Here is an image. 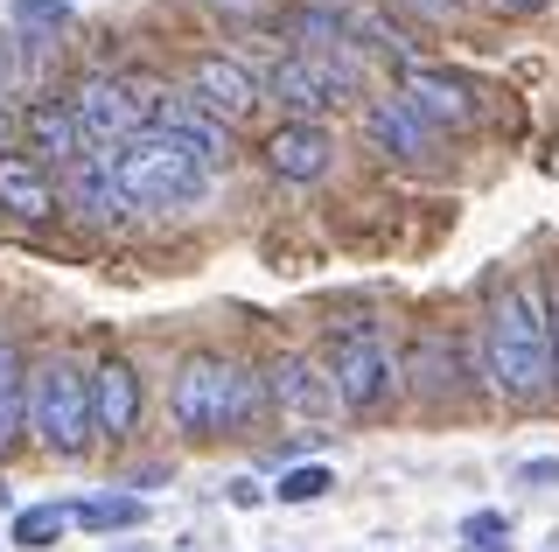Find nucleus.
<instances>
[{
  "instance_id": "obj_20",
  "label": "nucleus",
  "mask_w": 559,
  "mask_h": 552,
  "mask_svg": "<svg viewBox=\"0 0 559 552\" xmlns=\"http://www.w3.org/2000/svg\"><path fill=\"white\" fill-rule=\"evenodd\" d=\"M406 377H413L419 399H441V392H454V343L441 329H419L413 357H406Z\"/></svg>"
},
{
  "instance_id": "obj_22",
  "label": "nucleus",
  "mask_w": 559,
  "mask_h": 552,
  "mask_svg": "<svg viewBox=\"0 0 559 552\" xmlns=\"http://www.w3.org/2000/svg\"><path fill=\"white\" fill-rule=\"evenodd\" d=\"M70 517L84 531H133V525H147V504L140 496H84V504H70Z\"/></svg>"
},
{
  "instance_id": "obj_4",
  "label": "nucleus",
  "mask_w": 559,
  "mask_h": 552,
  "mask_svg": "<svg viewBox=\"0 0 559 552\" xmlns=\"http://www.w3.org/2000/svg\"><path fill=\"white\" fill-rule=\"evenodd\" d=\"M28 434L49 447V455L78 461L92 455L98 427H92V377H84L70 357H49L43 371L28 377Z\"/></svg>"
},
{
  "instance_id": "obj_23",
  "label": "nucleus",
  "mask_w": 559,
  "mask_h": 552,
  "mask_svg": "<svg viewBox=\"0 0 559 552\" xmlns=\"http://www.w3.org/2000/svg\"><path fill=\"white\" fill-rule=\"evenodd\" d=\"M336 490V476L322 469V461H308V469H280V504H314V496H329Z\"/></svg>"
},
{
  "instance_id": "obj_14",
  "label": "nucleus",
  "mask_w": 559,
  "mask_h": 552,
  "mask_svg": "<svg viewBox=\"0 0 559 552\" xmlns=\"http://www.w3.org/2000/svg\"><path fill=\"white\" fill-rule=\"evenodd\" d=\"M266 392L280 412H294V420H329L336 412V385H329V371H314L308 357H280L266 371Z\"/></svg>"
},
{
  "instance_id": "obj_2",
  "label": "nucleus",
  "mask_w": 559,
  "mask_h": 552,
  "mask_svg": "<svg viewBox=\"0 0 559 552\" xmlns=\"http://www.w3.org/2000/svg\"><path fill=\"white\" fill-rule=\"evenodd\" d=\"M168 412L182 434L197 441H217V434H238L252 420V371L238 357H217V350H197L168 385Z\"/></svg>"
},
{
  "instance_id": "obj_6",
  "label": "nucleus",
  "mask_w": 559,
  "mask_h": 552,
  "mask_svg": "<svg viewBox=\"0 0 559 552\" xmlns=\"http://www.w3.org/2000/svg\"><path fill=\"white\" fill-rule=\"evenodd\" d=\"M70 112H78V127H84V147H127V141L147 133L154 92L127 71H92L78 84V98H70Z\"/></svg>"
},
{
  "instance_id": "obj_15",
  "label": "nucleus",
  "mask_w": 559,
  "mask_h": 552,
  "mask_svg": "<svg viewBox=\"0 0 559 552\" xmlns=\"http://www.w3.org/2000/svg\"><path fill=\"white\" fill-rule=\"evenodd\" d=\"M399 98H406L427 127H468V119H476V92H468L454 71H406Z\"/></svg>"
},
{
  "instance_id": "obj_11",
  "label": "nucleus",
  "mask_w": 559,
  "mask_h": 552,
  "mask_svg": "<svg viewBox=\"0 0 559 552\" xmlns=\"http://www.w3.org/2000/svg\"><path fill=\"white\" fill-rule=\"evenodd\" d=\"M92 427L105 441H127L140 427V377H133L127 357H105L92 371Z\"/></svg>"
},
{
  "instance_id": "obj_26",
  "label": "nucleus",
  "mask_w": 559,
  "mask_h": 552,
  "mask_svg": "<svg viewBox=\"0 0 559 552\" xmlns=\"http://www.w3.org/2000/svg\"><path fill=\"white\" fill-rule=\"evenodd\" d=\"M224 496H231L238 511H259V504H266V490H259L252 476H231V482H224Z\"/></svg>"
},
{
  "instance_id": "obj_7",
  "label": "nucleus",
  "mask_w": 559,
  "mask_h": 552,
  "mask_svg": "<svg viewBox=\"0 0 559 552\" xmlns=\"http://www.w3.org/2000/svg\"><path fill=\"white\" fill-rule=\"evenodd\" d=\"M259 92H266L280 112L314 119V112H336L343 98H357V63L336 57V49H329V57H294V49H287V57L266 71Z\"/></svg>"
},
{
  "instance_id": "obj_5",
  "label": "nucleus",
  "mask_w": 559,
  "mask_h": 552,
  "mask_svg": "<svg viewBox=\"0 0 559 552\" xmlns=\"http://www.w3.org/2000/svg\"><path fill=\"white\" fill-rule=\"evenodd\" d=\"M406 377V357L392 350V336L378 322H343L329 336V385H336L343 412H378Z\"/></svg>"
},
{
  "instance_id": "obj_31",
  "label": "nucleus",
  "mask_w": 559,
  "mask_h": 552,
  "mask_svg": "<svg viewBox=\"0 0 559 552\" xmlns=\"http://www.w3.org/2000/svg\"><path fill=\"white\" fill-rule=\"evenodd\" d=\"M462 552H511V545H462Z\"/></svg>"
},
{
  "instance_id": "obj_24",
  "label": "nucleus",
  "mask_w": 559,
  "mask_h": 552,
  "mask_svg": "<svg viewBox=\"0 0 559 552\" xmlns=\"http://www.w3.org/2000/svg\"><path fill=\"white\" fill-rule=\"evenodd\" d=\"M462 545H511V511H468Z\"/></svg>"
},
{
  "instance_id": "obj_9",
  "label": "nucleus",
  "mask_w": 559,
  "mask_h": 552,
  "mask_svg": "<svg viewBox=\"0 0 559 552\" xmlns=\"http://www.w3.org/2000/svg\"><path fill=\"white\" fill-rule=\"evenodd\" d=\"M63 196H70V211H78V217H92V224H119V217H133L127 189H119L112 154H92V147H84L78 161L63 168Z\"/></svg>"
},
{
  "instance_id": "obj_17",
  "label": "nucleus",
  "mask_w": 559,
  "mask_h": 552,
  "mask_svg": "<svg viewBox=\"0 0 559 552\" xmlns=\"http://www.w3.org/2000/svg\"><path fill=\"white\" fill-rule=\"evenodd\" d=\"M0 211L22 224L57 211V182H49V168L35 154H0Z\"/></svg>"
},
{
  "instance_id": "obj_13",
  "label": "nucleus",
  "mask_w": 559,
  "mask_h": 552,
  "mask_svg": "<svg viewBox=\"0 0 559 552\" xmlns=\"http://www.w3.org/2000/svg\"><path fill=\"white\" fill-rule=\"evenodd\" d=\"M189 84H197V98L217 119H245L259 98H266V92H259V77L245 71L238 57H197V63H189Z\"/></svg>"
},
{
  "instance_id": "obj_12",
  "label": "nucleus",
  "mask_w": 559,
  "mask_h": 552,
  "mask_svg": "<svg viewBox=\"0 0 559 552\" xmlns=\"http://www.w3.org/2000/svg\"><path fill=\"white\" fill-rule=\"evenodd\" d=\"M427 119H419L406 98H371L364 106V147L384 154V161H419L427 154Z\"/></svg>"
},
{
  "instance_id": "obj_1",
  "label": "nucleus",
  "mask_w": 559,
  "mask_h": 552,
  "mask_svg": "<svg viewBox=\"0 0 559 552\" xmlns=\"http://www.w3.org/2000/svg\"><path fill=\"white\" fill-rule=\"evenodd\" d=\"M552 371H559V322L546 315V287L518 280L483 322V377L489 392L532 406L552 392Z\"/></svg>"
},
{
  "instance_id": "obj_30",
  "label": "nucleus",
  "mask_w": 559,
  "mask_h": 552,
  "mask_svg": "<svg viewBox=\"0 0 559 552\" xmlns=\"http://www.w3.org/2000/svg\"><path fill=\"white\" fill-rule=\"evenodd\" d=\"M8 133H14V119H8V106H0V147H8Z\"/></svg>"
},
{
  "instance_id": "obj_21",
  "label": "nucleus",
  "mask_w": 559,
  "mask_h": 552,
  "mask_svg": "<svg viewBox=\"0 0 559 552\" xmlns=\"http://www.w3.org/2000/svg\"><path fill=\"white\" fill-rule=\"evenodd\" d=\"M70 525H78L70 504H28V511H14V545H22V552H49Z\"/></svg>"
},
{
  "instance_id": "obj_25",
  "label": "nucleus",
  "mask_w": 559,
  "mask_h": 552,
  "mask_svg": "<svg viewBox=\"0 0 559 552\" xmlns=\"http://www.w3.org/2000/svg\"><path fill=\"white\" fill-rule=\"evenodd\" d=\"M14 22L22 28H63V0H14Z\"/></svg>"
},
{
  "instance_id": "obj_19",
  "label": "nucleus",
  "mask_w": 559,
  "mask_h": 552,
  "mask_svg": "<svg viewBox=\"0 0 559 552\" xmlns=\"http://www.w3.org/2000/svg\"><path fill=\"white\" fill-rule=\"evenodd\" d=\"M28 434V371H22V350L0 336V455Z\"/></svg>"
},
{
  "instance_id": "obj_8",
  "label": "nucleus",
  "mask_w": 559,
  "mask_h": 552,
  "mask_svg": "<svg viewBox=\"0 0 559 552\" xmlns=\"http://www.w3.org/2000/svg\"><path fill=\"white\" fill-rule=\"evenodd\" d=\"M147 127L168 133V141H182L203 168H224V161H231V133H224V119L210 112L197 92H154V119H147Z\"/></svg>"
},
{
  "instance_id": "obj_3",
  "label": "nucleus",
  "mask_w": 559,
  "mask_h": 552,
  "mask_svg": "<svg viewBox=\"0 0 559 552\" xmlns=\"http://www.w3.org/2000/svg\"><path fill=\"white\" fill-rule=\"evenodd\" d=\"M112 168H119L127 203H133V211H154V217L189 211V203L210 189V168H203L182 141H168V133H154V127L140 133V141L112 147Z\"/></svg>"
},
{
  "instance_id": "obj_29",
  "label": "nucleus",
  "mask_w": 559,
  "mask_h": 552,
  "mask_svg": "<svg viewBox=\"0 0 559 552\" xmlns=\"http://www.w3.org/2000/svg\"><path fill=\"white\" fill-rule=\"evenodd\" d=\"M483 8H489V14H538L546 0H483Z\"/></svg>"
},
{
  "instance_id": "obj_16",
  "label": "nucleus",
  "mask_w": 559,
  "mask_h": 552,
  "mask_svg": "<svg viewBox=\"0 0 559 552\" xmlns=\"http://www.w3.org/2000/svg\"><path fill=\"white\" fill-rule=\"evenodd\" d=\"M22 133H28V154L35 161H57L70 168L84 154V127H78V112H70V98H35V106L22 112Z\"/></svg>"
},
{
  "instance_id": "obj_27",
  "label": "nucleus",
  "mask_w": 559,
  "mask_h": 552,
  "mask_svg": "<svg viewBox=\"0 0 559 552\" xmlns=\"http://www.w3.org/2000/svg\"><path fill=\"white\" fill-rule=\"evenodd\" d=\"M518 482H532V490H552V482H559V455H546V461H524Z\"/></svg>"
},
{
  "instance_id": "obj_28",
  "label": "nucleus",
  "mask_w": 559,
  "mask_h": 552,
  "mask_svg": "<svg viewBox=\"0 0 559 552\" xmlns=\"http://www.w3.org/2000/svg\"><path fill=\"white\" fill-rule=\"evenodd\" d=\"M14 92V36H0V106H8Z\"/></svg>"
},
{
  "instance_id": "obj_32",
  "label": "nucleus",
  "mask_w": 559,
  "mask_h": 552,
  "mask_svg": "<svg viewBox=\"0 0 559 552\" xmlns=\"http://www.w3.org/2000/svg\"><path fill=\"white\" fill-rule=\"evenodd\" d=\"M127 552H133V545H127Z\"/></svg>"
},
{
  "instance_id": "obj_18",
  "label": "nucleus",
  "mask_w": 559,
  "mask_h": 552,
  "mask_svg": "<svg viewBox=\"0 0 559 552\" xmlns=\"http://www.w3.org/2000/svg\"><path fill=\"white\" fill-rule=\"evenodd\" d=\"M287 36H294V57H329V43L349 36V14L336 0H308V8L287 14Z\"/></svg>"
},
{
  "instance_id": "obj_10",
  "label": "nucleus",
  "mask_w": 559,
  "mask_h": 552,
  "mask_svg": "<svg viewBox=\"0 0 559 552\" xmlns=\"http://www.w3.org/2000/svg\"><path fill=\"white\" fill-rule=\"evenodd\" d=\"M329 161H336V141H329L314 119H287V127L266 141V168L280 182H322Z\"/></svg>"
}]
</instances>
